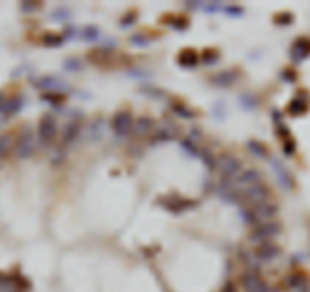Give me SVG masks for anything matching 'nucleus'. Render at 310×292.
<instances>
[{"label": "nucleus", "mask_w": 310, "mask_h": 292, "mask_svg": "<svg viewBox=\"0 0 310 292\" xmlns=\"http://www.w3.org/2000/svg\"><path fill=\"white\" fill-rule=\"evenodd\" d=\"M152 127H154L152 119H149V117H142V119L137 120L134 130H135V134H139V136H145V134H147L149 131L152 130Z\"/></svg>", "instance_id": "2eb2a0df"}, {"label": "nucleus", "mask_w": 310, "mask_h": 292, "mask_svg": "<svg viewBox=\"0 0 310 292\" xmlns=\"http://www.w3.org/2000/svg\"><path fill=\"white\" fill-rule=\"evenodd\" d=\"M236 183L239 186H244V187H249L252 184H257V183H260V174L256 169L240 171V174L236 177Z\"/></svg>", "instance_id": "1a4fd4ad"}, {"label": "nucleus", "mask_w": 310, "mask_h": 292, "mask_svg": "<svg viewBox=\"0 0 310 292\" xmlns=\"http://www.w3.org/2000/svg\"><path fill=\"white\" fill-rule=\"evenodd\" d=\"M242 285L246 292H268L266 285L261 282L257 273H246L242 277Z\"/></svg>", "instance_id": "6e6552de"}, {"label": "nucleus", "mask_w": 310, "mask_h": 292, "mask_svg": "<svg viewBox=\"0 0 310 292\" xmlns=\"http://www.w3.org/2000/svg\"><path fill=\"white\" fill-rule=\"evenodd\" d=\"M3 100H5V99H3V96H2V95H0V104H2V102H3Z\"/></svg>", "instance_id": "b1692460"}, {"label": "nucleus", "mask_w": 310, "mask_h": 292, "mask_svg": "<svg viewBox=\"0 0 310 292\" xmlns=\"http://www.w3.org/2000/svg\"><path fill=\"white\" fill-rule=\"evenodd\" d=\"M309 49H310L309 41H306V40H298V41L294 44V48H292V58H294L295 61H301L303 58L307 57Z\"/></svg>", "instance_id": "f8f14e48"}, {"label": "nucleus", "mask_w": 310, "mask_h": 292, "mask_svg": "<svg viewBox=\"0 0 310 292\" xmlns=\"http://www.w3.org/2000/svg\"><path fill=\"white\" fill-rule=\"evenodd\" d=\"M38 85H40V88H56V87L60 88V85L65 87V84L61 80H56V78H43V80L38 82Z\"/></svg>", "instance_id": "a211bd4d"}, {"label": "nucleus", "mask_w": 310, "mask_h": 292, "mask_svg": "<svg viewBox=\"0 0 310 292\" xmlns=\"http://www.w3.org/2000/svg\"><path fill=\"white\" fill-rule=\"evenodd\" d=\"M192 204H193V203H190V201L175 198V199H172L166 207H169V210H184V209H187V207L192 206Z\"/></svg>", "instance_id": "6ab92c4d"}, {"label": "nucleus", "mask_w": 310, "mask_h": 292, "mask_svg": "<svg viewBox=\"0 0 310 292\" xmlns=\"http://www.w3.org/2000/svg\"><path fill=\"white\" fill-rule=\"evenodd\" d=\"M272 166H274V171H275V177L278 178V181L281 183V186L283 187H289L291 184H289V174L286 172V169H284V166L281 164V163H272Z\"/></svg>", "instance_id": "dca6fc26"}, {"label": "nucleus", "mask_w": 310, "mask_h": 292, "mask_svg": "<svg viewBox=\"0 0 310 292\" xmlns=\"http://www.w3.org/2000/svg\"><path fill=\"white\" fill-rule=\"evenodd\" d=\"M278 253L280 250L274 243H263L257 250V257L263 262H269V260H274L275 257L278 256Z\"/></svg>", "instance_id": "9b49d317"}, {"label": "nucleus", "mask_w": 310, "mask_h": 292, "mask_svg": "<svg viewBox=\"0 0 310 292\" xmlns=\"http://www.w3.org/2000/svg\"><path fill=\"white\" fill-rule=\"evenodd\" d=\"M132 128V117L128 111H119L113 119V130L119 136H126Z\"/></svg>", "instance_id": "39448f33"}, {"label": "nucleus", "mask_w": 310, "mask_h": 292, "mask_svg": "<svg viewBox=\"0 0 310 292\" xmlns=\"http://www.w3.org/2000/svg\"><path fill=\"white\" fill-rule=\"evenodd\" d=\"M280 231V226L277 222H263L251 234V241L256 243H265L268 239L274 238Z\"/></svg>", "instance_id": "f03ea898"}, {"label": "nucleus", "mask_w": 310, "mask_h": 292, "mask_svg": "<svg viewBox=\"0 0 310 292\" xmlns=\"http://www.w3.org/2000/svg\"><path fill=\"white\" fill-rule=\"evenodd\" d=\"M291 111H292V113L294 114H298V113H303V110H304V105L300 102V100H298V99H295L294 100V102L291 104Z\"/></svg>", "instance_id": "4be33fe9"}, {"label": "nucleus", "mask_w": 310, "mask_h": 292, "mask_svg": "<svg viewBox=\"0 0 310 292\" xmlns=\"http://www.w3.org/2000/svg\"><path fill=\"white\" fill-rule=\"evenodd\" d=\"M236 75H233L231 72H221V73H217L212 82L216 84V85H219V87H228V85H231L234 81H236Z\"/></svg>", "instance_id": "ddd939ff"}, {"label": "nucleus", "mask_w": 310, "mask_h": 292, "mask_svg": "<svg viewBox=\"0 0 310 292\" xmlns=\"http://www.w3.org/2000/svg\"><path fill=\"white\" fill-rule=\"evenodd\" d=\"M217 166L225 177H237L240 174V169H242V164L233 155H222L217 162Z\"/></svg>", "instance_id": "20e7f679"}, {"label": "nucleus", "mask_w": 310, "mask_h": 292, "mask_svg": "<svg viewBox=\"0 0 310 292\" xmlns=\"http://www.w3.org/2000/svg\"><path fill=\"white\" fill-rule=\"evenodd\" d=\"M23 107V100L20 97H13V99H5L0 104V114L3 116H13L17 114Z\"/></svg>", "instance_id": "9d476101"}, {"label": "nucleus", "mask_w": 310, "mask_h": 292, "mask_svg": "<svg viewBox=\"0 0 310 292\" xmlns=\"http://www.w3.org/2000/svg\"><path fill=\"white\" fill-rule=\"evenodd\" d=\"M178 61H179L181 65L190 67V65H195L198 63V55H196V52L192 50V49H186V50H182L179 53Z\"/></svg>", "instance_id": "4468645a"}, {"label": "nucleus", "mask_w": 310, "mask_h": 292, "mask_svg": "<svg viewBox=\"0 0 310 292\" xmlns=\"http://www.w3.org/2000/svg\"><path fill=\"white\" fill-rule=\"evenodd\" d=\"M61 43H63V38L60 35H46L44 37L46 46H60Z\"/></svg>", "instance_id": "412c9836"}, {"label": "nucleus", "mask_w": 310, "mask_h": 292, "mask_svg": "<svg viewBox=\"0 0 310 292\" xmlns=\"http://www.w3.org/2000/svg\"><path fill=\"white\" fill-rule=\"evenodd\" d=\"M33 149H35V140L32 137V132H23L16 145V157L17 159H26L33 152Z\"/></svg>", "instance_id": "7ed1b4c3"}, {"label": "nucleus", "mask_w": 310, "mask_h": 292, "mask_svg": "<svg viewBox=\"0 0 310 292\" xmlns=\"http://www.w3.org/2000/svg\"><path fill=\"white\" fill-rule=\"evenodd\" d=\"M275 215H277V206L271 204V203L259 204L256 209H251L246 213H244L246 222H249V224L256 222V221H263V222L268 221L269 222V219H272Z\"/></svg>", "instance_id": "f257e3e1"}, {"label": "nucleus", "mask_w": 310, "mask_h": 292, "mask_svg": "<svg viewBox=\"0 0 310 292\" xmlns=\"http://www.w3.org/2000/svg\"><path fill=\"white\" fill-rule=\"evenodd\" d=\"M224 292H236V289H234V286H233L231 283H228V285L225 286Z\"/></svg>", "instance_id": "5701e85b"}, {"label": "nucleus", "mask_w": 310, "mask_h": 292, "mask_svg": "<svg viewBox=\"0 0 310 292\" xmlns=\"http://www.w3.org/2000/svg\"><path fill=\"white\" fill-rule=\"evenodd\" d=\"M249 151L254 152L259 157H263L266 154V149L263 148V145H260L259 142H249Z\"/></svg>", "instance_id": "aec40b11"}, {"label": "nucleus", "mask_w": 310, "mask_h": 292, "mask_svg": "<svg viewBox=\"0 0 310 292\" xmlns=\"http://www.w3.org/2000/svg\"><path fill=\"white\" fill-rule=\"evenodd\" d=\"M268 196V189L266 186H263L261 183H257V184H252L249 187L245 189V198L249 201L251 204H263L265 203V199Z\"/></svg>", "instance_id": "0eeeda50"}, {"label": "nucleus", "mask_w": 310, "mask_h": 292, "mask_svg": "<svg viewBox=\"0 0 310 292\" xmlns=\"http://www.w3.org/2000/svg\"><path fill=\"white\" fill-rule=\"evenodd\" d=\"M38 136L43 142H52L56 136V122L52 116H44L38 125Z\"/></svg>", "instance_id": "423d86ee"}, {"label": "nucleus", "mask_w": 310, "mask_h": 292, "mask_svg": "<svg viewBox=\"0 0 310 292\" xmlns=\"http://www.w3.org/2000/svg\"><path fill=\"white\" fill-rule=\"evenodd\" d=\"M11 148H13V139H11V136H8V134L0 136V157H5Z\"/></svg>", "instance_id": "f3484780"}]
</instances>
